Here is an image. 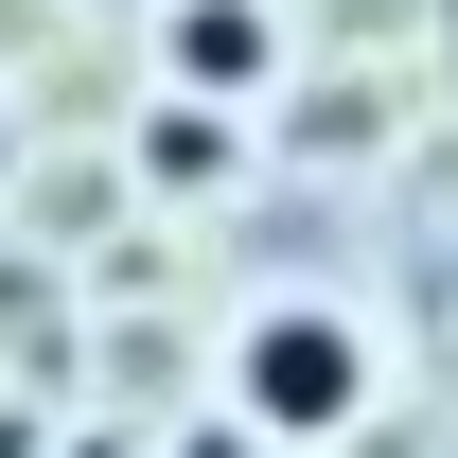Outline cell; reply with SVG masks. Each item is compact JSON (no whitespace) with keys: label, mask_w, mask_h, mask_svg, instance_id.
<instances>
[{"label":"cell","mask_w":458,"mask_h":458,"mask_svg":"<svg viewBox=\"0 0 458 458\" xmlns=\"http://www.w3.org/2000/svg\"><path fill=\"white\" fill-rule=\"evenodd\" d=\"M159 71L194 89V106H247V89L283 71V18H265V0H176V18H159Z\"/></svg>","instance_id":"obj_2"},{"label":"cell","mask_w":458,"mask_h":458,"mask_svg":"<svg viewBox=\"0 0 458 458\" xmlns=\"http://www.w3.org/2000/svg\"><path fill=\"white\" fill-rule=\"evenodd\" d=\"M0 159H18V123H0Z\"/></svg>","instance_id":"obj_4"},{"label":"cell","mask_w":458,"mask_h":458,"mask_svg":"<svg viewBox=\"0 0 458 458\" xmlns=\"http://www.w3.org/2000/svg\"><path fill=\"white\" fill-rule=\"evenodd\" d=\"M176 458H265V441H247V423H194V441H176Z\"/></svg>","instance_id":"obj_3"},{"label":"cell","mask_w":458,"mask_h":458,"mask_svg":"<svg viewBox=\"0 0 458 458\" xmlns=\"http://www.w3.org/2000/svg\"><path fill=\"white\" fill-rule=\"evenodd\" d=\"M370 388H388V352H370L352 300H265V318L229 335V423H247V441H352Z\"/></svg>","instance_id":"obj_1"}]
</instances>
